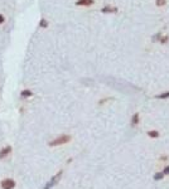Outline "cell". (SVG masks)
Masks as SVG:
<instances>
[{"mask_svg": "<svg viewBox=\"0 0 169 189\" xmlns=\"http://www.w3.org/2000/svg\"><path fill=\"white\" fill-rule=\"evenodd\" d=\"M72 140V136L71 135H67V134H63V135H59L57 137H54L52 141H49L48 145L51 148H56V146H61V145H65V144H68L69 141Z\"/></svg>", "mask_w": 169, "mask_h": 189, "instance_id": "obj_1", "label": "cell"}, {"mask_svg": "<svg viewBox=\"0 0 169 189\" xmlns=\"http://www.w3.org/2000/svg\"><path fill=\"white\" fill-rule=\"evenodd\" d=\"M62 175H63V170L61 169L56 175H53L52 178H51V180H48V183L44 185V188L43 189H52L54 185H57L58 184V181L61 180V178H62Z\"/></svg>", "mask_w": 169, "mask_h": 189, "instance_id": "obj_2", "label": "cell"}, {"mask_svg": "<svg viewBox=\"0 0 169 189\" xmlns=\"http://www.w3.org/2000/svg\"><path fill=\"white\" fill-rule=\"evenodd\" d=\"M15 185H17L15 181H14V179H11V178H5L2 181V188L3 189H14Z\"/></svg>", "mask_w": 169, "mask_h": 189, "instance_id": "obj_3", "label": "cell"}, {"mask_svg": "<svg viewBox=\"0 0 169 189\" xmlns=\"http://www.w3.org/2000/svg\"><path fill=\"white\" fill-rule=\"evenodd\" d=\"M140 121H142V118H140V114H139V112L132 114V116H131V121H130L131 128H132V129H136L138 126L140 125Z\"/></svg>", "mask_w": 169, "mask_h": 189, "instance_id": "obj_4", "label": "cell"}, {"mask_svg": "<svg viewBox=\"0 0 169 189\" xmlns=\"http://www.w3.org/2000/svg\"><path fill=\"white\" fill-rule=\"evenodd\" d=\"M146 136L149 139H151V140H157V139L160 137V132L157 129H150V130L146 131Z\"/></svg>", "mask_w": 169, "mask_h": 189, "instance_id": "obj_5", "label": "cell"}, {"mask_svg": "<svg viewBox=\"0 0 169 189\" xmlns=\"http://www.w3.org/2000/svg\"><path fill=\"white\" fill-rule=\"evenodd\" d=\"M10 153H11V146H10V145L5 146V148H3V149H0V159L6 158Z\"/></svg>", "mask_w": 169, "mask_h": 189, "instance_id": "obj_6", "label": "cell"}, {"mask_svg": "<svg viewBox=\"0 0 169 189\" xmlns=\"http://www.w3.org/2000/svg\"><path fill=\"white\" fill-rule=\"evenodd\" d=\"M95 4V0H77L76 5L77 6H91Z\"/></svg>", "mask_w": 169, "mask_h": 189, "instance_id": "obj_7", "label": "cell"}, {"mask_svg": "<svg viewBox=\"0 0 169 189\" xmlns=\"http://www.w3.org/2000/svg\"><path fill=\"white\" fill-rule=\"evenodd\" d=\"M101 11L105 13V14H109V13H116V11H117V8H116V6L106 5V6H104V8L101 9Z\"/></svg>", "mask_w": 169, "mask_h": 189, "instance_id": "obj_8", "label": "cell"}, {"mask_svg": "<svg viewBox=\"0 0 169 189\" xmlns=\"http://www.w3.org/2000/svg\"><path fill=\"white\" fill-rule=\"evenodd\" d=\"M32 96H33V92L28 88L23 90L22 92H20V97H22V99H29V97H32Z\"/></svg>", "mask_w": 169, "mask_h": 189, "instance_id": "obj_9", "label": "cell"}, {"mask_svg": "<svg viewBox=\"0 0 169 189\" xmlns=\"http://www.w3.org/2000/svg\"><path fill=\"white\" fill-rule=\"evenodd\" d=\"M155 99H158V100H168V99H169V91H167V92H161V93L157 95Z\"/></svg>", "mask_w": 169, "mask_h": 189, "instance_id": "obj_10", "label": "cell"}, {"mask_svg": "<svg viewBox=\"0 0 169 189\" xmlns=\"http://www.w3.org/2000/svg\"><path fill=\"white\" fill-rule=\"evenodd\" d=\"M154 180H161V179H164V175H163V173H161V172H157L155 174H154Z\"/></svg>", "mask_w": 169, "mask_h": 189, "instance_id": "obj_11", "label": "cell"}, {"mask_svg": "<svg viewBox=\"0 0 169 189\" xmlns=\"http://www.w3.org/2000/svg\"><path fill=\"white\" fill-rule=\"evenodd\" d=\"M39 27L40 28H48V20L44 19V18H42L40 22H39Z\"/></svg>", "mask_w": 169, "mask_h": 189, "instance_id": "obj_12", "label": "cell"}, {"mask_svg": "<svg viewBox=\"0 0 169 189\" xmlns=\"http://www.w3.org/2000/svg\"><path fill=\"white\" fill-rule=\"evenodd\" d=\"M167 4V0H155V5L158 8H161V6H164Z\"/></svg>", "mask_w": 169, "mask_h": 189, "instance_id": "obj_13", "label": "cell"}, {"mask_svg": "<svg viewBox=\"0 0 169 189\" xmlns=\"http://www.w3.org/2000/svg\"><path fill=\"white\" fill-rule=\"evenodd\" d=\"M168 160H169V155H164V154H163V155L159 156V162H161V163H164V162L167 163Z\"/></svg>", "mask_w": 169, "mask_h": 189, "instance_id": "obj_14", "label": "cell"}, {"mask_svg": "<svg viewBox=\"0 0 169 189\" xmlns=\"http://www.w3.org/2000/svg\"><path fill=\"white\" fill-rule=\"evenodd\" d=\"M161 173H163V175H164V177L169 175V164H168V165H165V166L163 168V170H161Z\"/></svg>", "mask_w": 169, "mask_h": 189, "instance_id": "obj_15", "label": "cell"}, {"mask_svg": "<svg viewBox=\"0 0 169 189\" xmlns=\"http://www.w3.org/2000/svg\"><path fill=\"white\" fill-rule=\"evenodd\" d=\"M4 20H5V19H4V17L2 15V14H0V24H2V23H4Z\"/></svg>", "mask_w": 169, "mask_h": 189, "instance_id": "obj_16", "label": "cell"}]
</instances>
